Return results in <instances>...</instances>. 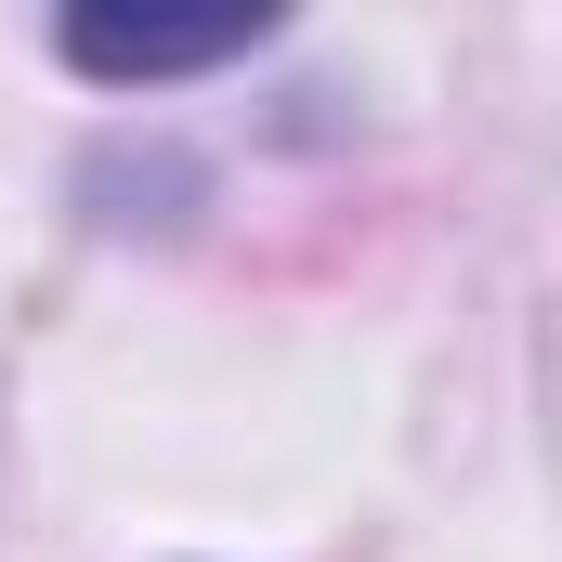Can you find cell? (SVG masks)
I'll list each match as a JSON object with an SVG mask.
<instances>
[{
	"instance_id": "cell-1",
	"label": "cell",
	"mask_w": 562,
	"mask_h": 562,
	"mask_svg": "<svg viewBox=\"0 0 562 562\" xmlns=\"http://www.w3.org/2000/svg\"><path fill=\"white\" fill-rule=\"evenodd\" d=\"M249 40H262V13H196V26H157V13H66V26H53V53H66L79 79H119V92L196 79V66H223V53H249Z\"/></svg>"
}]
</instances>
